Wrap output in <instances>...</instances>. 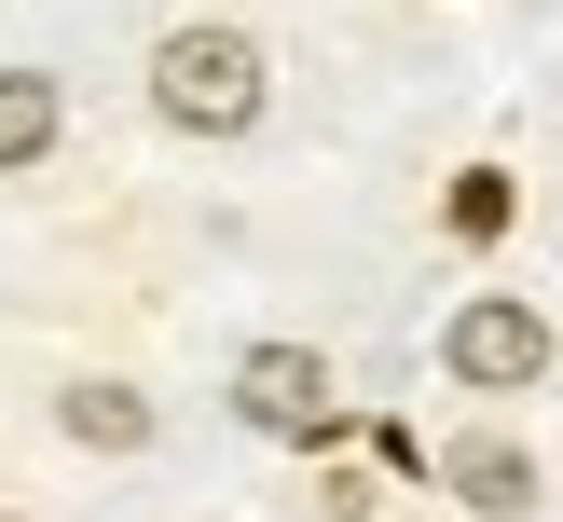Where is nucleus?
<instances>
[{
    "mask_svg": "<svg viewBox=\"0 0 563 522\" xmlns=\"http://www.w3.org/2000/svg\"><path fill=\"white\" fill-rule=\"evenodd\" d=\"M55 152V69H0V165Z\"/></svg>",
    "mask_w": 563,
    "mask_h": 522,
    "instance_id": "nucleus-6",
    "label": "nucleus"
},
{
    "mask_svg": "<svg viewBox=\"0 0 563 522\" xmlns=\"http://www.w3.org/2000/svg\"><path fill=\"white\" fill-rule=\"evenodd\" d=\"M0 522H27V509H0Z\"/></svg>",
    "mask_w": 563,
    "mask_h": 522,
    "instance_id": "nucleus-8",
    "label": "nucleus"
},
{
    "mask_svg": "<svg viewBox=\"0 0 563 522\" xmlns=\"http://www.w3.org/2000/svg\"><path fill=\"white\" fill-rule=\"evenodd\" d=\"M152 110L179 137H247L262 124V42H247V27H179V42L152 55Z\"/></svg>",
    "mask_w": 563,
    "mask_h": 522,
    "instance_id": "nucleus-1",
    "label": "nucleus"
},
{
    "mask_svg": "<svg viewBox=\"0 0 563 522\" xmlns=\"http://www.w3.org/2000/svg\"><path fill=\"white\" fill-rule=\"evenodd\" d=\"M440 357H454V385H537L550 371V330H537V302H467Z\"/></svg>",
    "mask_w": 563,
    "mask_h": 522,
    "instance_id": "nucleus-3",
    "label": "nucleus"
},
{
    "mask_svg": "<svg viewBox=\"0 0 563 522\" xmlns=\"http://www.w3.org/2000/svg\"><path fill=\"white\" fill-rule=\"evenodd\" d=\"M55 426H69L82 454H137V440H152V399H137V385H69Z\"/></svg>",
    "mask_w": 563,
    "mask_h": 522,
    "instance_id": "nucleus-4",
    "label": "nucleus"
},
{
    "mask_svg": "<svg viewBox=\"0 0 563 522\" xmlns=\"http://www.w3.org/2000/svg\"><path fill=\"white\" fill-rule=\"evenodd\" d=\"M234 412H247L262 440H317V426H330V371H317V344H262V357L234 371Z\"/></svg>",
    "mask_w": 563,
    "mask_h": 522,
    "instance_id": "nucleus-2",
    "label": "nucleus"
},
{
    "mask_svg": "<svg viewBox=\"0 0 563 522\" xmlns=\"http://www.w3.org/2000/svg\"><path fill=\"white\" fill-rule=\"evenodd\" d=\"M454 234H509V179H467L454 192Z\"/></svg>",
    "mask_w": 563,
    "mask_h": 522,
    "instance_id": "nucleus-7",
    "label": "nucleus"
},
{
    "mask_svg": "<svg viewBox=\"0 0 563 522\" xmlns=\"http://www.w3.org/2000/svg\"><path fill=\"white\" fill-rule=\"evenodd\" d=\"M454 495L467 509H537V454L522 440H454Z\"/></svg>",
    "mask_w": 563,
    "mask_h": 522,
    "instance_id": "nucleus-5",
    "label": "nucleus"
}]
</instances>
